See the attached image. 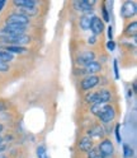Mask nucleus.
Segmentation results:
<instances>
[{"label":"nucleus","mask_w":137,"mask_h":158,"mask_svg":"<svg viewBox=\"0 0 137 158\" xmlns=\"http://www.w3.org/2000/svg\"><path fill=\"white\" fill-rule=\"evenodd\" d=\"M13 59H14V55L13 54L8 52L5 50H0V61H2V63L8 64L9 61H13Z\"/></svg>","instance_id":"17"},{"label":"nucleus","mask_w":137,"mask_h":158,"mask_svg":"<svg viewBox=\"0 0 137 158\" xmlns=\"http://www.w3.org/2000/svg\"><path fill=\"white\" fill-rule=\"evenodd\" d=\"M121 125L119 124H117L115 125V130H114V133H115V138H117V142L118 143H121L122 142V138H121Z\"/></svg>","instance_id":"24"},{"label":"nucleus","mask_w":137,"mask_h":158,"mask_svg":"<svg viewBox=\"0 0 137 158\" xmlns=\"http://www.w3.org/2000/svg\"><path fill=\"white\" fill-rule=\"evenodd\" d=\"M98 117H99V120L104 124H109L111 121L114 120V117H115V110H114V107L111 106V105H104L103 108H102V111L99 112V115H98Z\"/></svg>","instance_id":"3"},{"label":"nucleus","mask_w":137,"mask_h":158,"mask_svg":"<svg viewBox=\"0 0 137 158\" xmlns=\"http://www.w3.org/2000/svg\"><path fill=\"white\" fill-rule=\"evenodd\" d=\"M102 70V65H100V63H98V61H92L90 64H88V65H85L84 68H81L80 70H79V73L80 74H85L86 77L88 75H95V73H98V72H100Z\"/></svg>","instance_id":"8"},{"label":"nucleus","mask_w":137,"mask_h":158,"mask_svg":"<svg viewBox=\"0 0 137 158\" xmlns=\"http://www.w3.org/2000/svg\"><path fill=\"white\" fill-rule=\"evenodd\" d=\"M88 158H102L98 148H92V149L88 152Z\"/></svg>","instance_id":"20"},{"label":"nucleus","mask_w":137,"mask_h":158,"mask_svg":"<svg viewBox=\"0 0 137 158\" xmlns=\"http://www.w3.org/2000/svg\"><path fill=\"white\" fill-rule=\"evenodd\" d=\"M37 157L38 158H48L47 157V152H46V148L43 145H40L37 148Z\"/></svg>","instance_id":"21"},{"label":"nucleus","mask_w":137,"mask_h":158,"mask_svg":"<svg viewBox=\"0 0 137 158\" xmlns=\"http://www.w3.org/2000/svg\"><path fill=\"white\" fill-rule=\"evenodd\" d=\"M121 17L123 19H131L132 17L136 15L137 13V5L135 2H131V0H128V2H124L121 6Z\"/></svg>","instance_id":"2"},{"label":"nucleus","mask_w":137,"mask_h":158,"mask_svg":"<svg viewBox=\"0 0 137 158\" xmlns=\"http://www.w3.org/2000/svg\"><path fill=\"white\" fill-rule=\"evenodd\" d=\"M103 106H104V105H93V106H92V108H90L92 114H93V115H95V116H98V115H99V112L102 111Z\"/></svg>","instance_id":"22"},{"label":"nucleus","mask_w":137,"mask_h":158,"mask_svg":"<svg viewBox=\"0 0 137 158\" xmlns=\"http://www.w3.org/2000/svg\"><path fill=\"white\" fill-rule=\"evenodd\" d=\"M96 42V36H92V37H89V38H88V44H89V45H94Z\"/></svg>","instance_id":"29"},{"label":"nucleus","mask_w":137,"mask_h":158,"mask_svg":"<svg viewBox=\"0 0 137 158\" xmlns=\"http://www.w3.org/2000/svg\"><path fill=\"white\" fill-rule=\"evenodd\" d=\"M8 70H9V65L0 61V72H8Z\"/></svg>","instance_id":"27"},{"label":"nucleus","mask_w":137,"mask_h":158,"mask_svg":"<svg viewBox=\"0 0 137 158\" xmlns=\"http://www.w3.org/2000/svg\"><path fill=\"white\" fill-rule=\"evenodd\" d=\"M74 8H75V10L84 13V15L93 12V8L88 4L86 0H76V2L74 3Z\"/></svg>","instance_id":"11"},{"label":"nucleus","mask_w":137,"mask_h":158,"mask_svg":"<svg viewBox=\"0 0 137 158\" xmlns=\"http://www.w3.org/2000/svg\"><path fill=\"white\" fill-rule=\"evenodd\" d=\"M102 158H112V157H102Z\"/></svg>","instance_id":"35"},{"label":"nucleus","mask_w":137,"mask_h":158,"mask_svg":"<svg viewBox=\"0 0 137 158\" xmlns=\"http://www.w3.org/2000/svg\"><path fill=\"white\" fill-rule=\"evenodd\" d=\"M107 47H108V50H109V51H114L115 45H114L113 41H108V44H107Z\"/></svg>","instance_id":"28"},{"label":"nucleus","mask_w":137,"mask_h":158,"mask_svg":"<svg viewBox=\"0 0 137 158\" xmlns=\"http://www.w3.org/2000/svg\"><path fill=\"white\" fill-rule=\"evenodd\" d=\"M29 23V17H25L22 13H12L10 15L6 17V24H17V26H28Z\"/></svg>","instance_id":"4"},{"label":"nucleus","mask_w":137,"mask_h":158,"mask_svg":"<svg viewBox=\"0 0 137 158\" xmlns=\"http://www.w3.org/2000/svg\"><path fill=\"white\" fill-rule=\"evenodd\" d=\"M4 5H5V2L4 0H0V12H2V9L4 8Z\"/></svg>","instance_id":"32"},{"label":"nucleus","mask_w":137,"mask_h":158,"mask_svg":"<svg viewBox=\"0 0 137 158\" xmlns=\"http://www.w3.org/2000/svg\"><path fill=\"white\" fill-rule=\"evenodd\" d=\"M88 134H89V138H102L104 135V129L100 125H94L89 129Z\"/></svg>","instance_id":"14"},{"label":"nucleus","mask_w":137,"mask_h":158,"mask_svg":"<svg viewBox=\"0 0 137 158\" xmlns=\"http://www.w3.org/2000/svg\"><path fill=\"white\" fill-rule=\"evenodd\" d=\"M5 51L10 52V54H23L27 51V48L23 46H6Z\"/></svg>","instance_id":"18"},{"label":"nucleus","mask_w":137,"mask_h":158,"mask_svg":"<svg viewBox=\"0 0 137 158\" xmlns=\"http://www.w3.org/2000/svg\"><path fill=\"white\" fill-rule=\"evenodd\" d=\"M0 42L8 44V46H23L31 42V37L27 35H18V36H3L0 37Z\"/></svg>","instance_id":"1"},{"label":"nucleus","mask_w":137,"mask_h":158,"mask_svg":"<svg viewBox=\"0 0 137 158\" xmlns=\"http://www.w3.org/2000/svg\"><path fill=\"white\" fill-rule=\"evenodd\" d=\"M13 4L19 9H28V8H36L34 0H14Z\"/></svg>","instance_id":"13"},{"label":"nucleus","mask_w":137,"mask_h":158,"mask_svg":"<svg viewBox=\"0 0 137 158\" xmlns=\"http://www.w3.org/2000/svg\"><path fill=\"white\" fill-rule=\"evenodd\" d=\"M90 29L94 36L102 35V32L104 31V24L103 21L99 17H92V23H90Z\"/></svg>","instance_id":"10"},{"label":"nucleus","mask_w":137,"mask_h":158,"mask_svg":"<svg viewBox=\"0 0 137 158\" xmlns=\"http://www.w3.org/2000/svg\"><path fill=\"white\" fill-rule=\"evenodd\" d=\"M3 130H4V126H3V125H2V124H0V133H2V131H3Z\"/></svg>","instance_id":"33"},{"label":"nucleus","mask_w":137,"mask_h":158,"mask_svg":"<svg viewBox=\"0 0 137 158\" xmlns=\"http://www.w3.org/2000/svg\"><path fill=\"white\" fill-rule=\"evenodd\" d=\"M111 92L107 89H102L99 92H95V98L93 105H107L111 101Z\"/></svg>","instance_id":"9"},{"label":"nucleus","mask_w":137,"mask_h":158,"mask_svg":"<svg viewBox=\"0 0 137 158\" xmlns=\"http://www.w3.org/2000/svg\"><path fill=\"white\" fill-rule=\"evenodd\" d=\"M94 60H95V54L93 51H84L76 57V64L81 68H84L85 65L90 64Z\"/></svg>","instance_id":"7"},{"label":"nucleus","mask_w":137,"mask_h":158,"mask_svg":"<svg viewBox=\"0 0 137 158\" xmlns=\"http://www.w3.org/2000/svg\"><path fill=\"white\" fill-rule=\"evenodd\" d=\"M108 38H109V41H113V28L112 27L108 28Z\"/></svg>","instance_id":"30"},{"label":"nucleus","mask_w":137,"mask_h":158,"mask_svg":"<svg viewBox=\"0 0 137 158\" xmlns=\"http://www.w3.org/2000/svg\"><path fill=\"white\" fill-rule=\"evenodd\" d=\"M2 143H3V138H2V136H0V144H2Z\"/></svg>","instance_id":"34"},{"label":"nucleus","mask_w":137,"mask_h":158,"mask_svg":"<svg viewBox=\"0 0 137 158\" xmlns=\"http://www.w3.org/2000/svg\"><path fill=\"white\" fill-rule=\"evenodd\" d=\"M90 23H92V15L90 14H85L80 18L79 21V24L81 27V29H84V31H86V29L90 28Z\"/></svg>","instance_id":"16"},{"label":"nucleus","mask_w":137,"mask_h":158,"mask_svg":"<svg viewBox=\"0 0 137 158\" xmlns=\"http://www.w3.org/2000/svg\"><path fill=\"white\" fill-rule=\"evenodd\" d=\"M100 82V78L98 75H88L81 81V89L83 91H90L94 87H96Z\"/></svg>","instance_id":"6"},{"label":"nucleus","mask_w":137,"mask_h":158,"mask_svg":"<svg viewBox=\"0 0 137 158\" xmlns=\"http://www.w3.org/2000/svg\"><path fill=\"white\" fill-rule=\"evenodd\" d=\"M113 68H114V77H115V79H118L119 78V73H118V63H117V60H114Z\"/></svg>","instance_id":"26"},{"label":"nucleus","mask_w":137,"mask_h":158,"mask_svg":"<svg viewBox=\"0 0 137 158\" xmlns=\"http://www.w3.org/2000/svg\"><path fill=\"white\" fill-rule=\"evenodd\" d=\"M123 156H124V158H132V156H133V149L130 147V145H123Z\"/></svg>","instance_id":"19"},{"label":"nucleus","mask_w":137,"mask_h":158,"mask_svg":"<svg viewBox=\"0 0 137 158\" xmlns=\"http://www.w3.org/2000/svg\"><path fill=\"white\" fill-rule=\"evenodd\" d=\"M98 151H99L102 157H112L114 148H113V143L109 139H103L99 143V147H98Z\"/></svg>","instance_id":"5"},{"label":"nucleus","mask_w":137,"mask_h":158,"mask_svg":"<svg viewBox=\"0 0 137 158\" xmlns=\"http://www.w3.org/2000/svg\"><path fill=\"white\" fill-rule=\"evenodd\" d=\"M94 98H95V92H90V93H88L85 96V102L88 103H94Z\"/></svg>","instance_id":"23"},{"label":"nucleus","mask_w":137,"mask_h":158,"mask_svg":"<svg viewBox=\"0 0 137 158\" xmlns=\"http://www.w3.org/2000/svg\"><path fill=\"white\" fill-rule=\"evenodd\" d=\"M92 148H93V140H92V138H89V136L81 138L80 142H79V149L81 152H84V153H88V152L92 149Z\"/></svg>","instance_id":"12"},{"label":"nucleus","mask_w":137,"mask_h":158,"mask_svg":"<svg viewBox=\"0 0 137 158\" xmlns=\"http://www.w3.org/2000/svg\"><path fill=\"white\" fill-rule=\"evenodd\" d=\"M5 108H6L5 103H4V102H2V101H0V112H2V111H4Z\"/></svg>","instance_id":"31"},{"label":"nucleus","mask_w":137,"mask_h":158,"mask_svg":"<svg viewBox=\"0 0 137 158\" xmlns=\"http://www.w3.org/2000/svg\"><path fill=\"white\" fill-rule=\"evenodd\" d=\"M103 18H104V22H109V15H108V10L105 8V4H103Z\"/></svg>","instance_id":"25"},{"label":"nucleus","mask_w":137,"mask_h":158,"mask_svg":"<svg viewBox=\"0 0 137 158\" xmlns=\"http://www.w3.org/2000/svg\"><path fill=\"white\" fill-rule=\"evenodd\" d=\"M124 35L127 37H136L137 35V22H131L124 29Z\"/></svg>","instance_id":"15"}]
</instances>
